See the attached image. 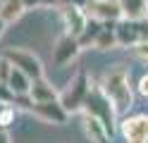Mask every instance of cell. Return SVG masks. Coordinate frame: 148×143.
Listing matches in <instances>:
<instances>
[{
    "label": "cell",
    "instance_id": "cell-1",
    "mask_svg": "<svg viewBox=\"0 0 148 143\" xmlns=\"http://www.w3.org/2000/svg\"><path fill=\"white\" fill-rule=\"evenodd\" d=\"M100 88L105 91L110 103L115 105L117 114H124L134 105V88H132V76H129L124 64H110L103 72Z\"/></svg>",
    "mask_w": 148,
    "mask_h": 143
},
{
    "label": "cell",
    "instance_id": "cell-2",
    "mask_svg": "<svg viewBox=\"0 0 148 143\" xmlns=\"http://www.w3.org/2000/svg\"><path fill=\"white\" fill-rule=\"evenodd\" d=\"M81 112H88V114H93V117H98L108 127L110 136H115V131L119 129V122H117L119 114H117L115 105L110 103V98L105 95V91L100 88V86H91V93H88L86 105H84V110H81Z\"/></svg>",
    "mask_w": 148,
    "mask_h": 143
},
{
    "label": "cell",
    "instance_id": "cell-3",
    "mask_svg": "<svg viewBox=\"0 0 148 143\" xmlns=\"http://www.w3.org/2000/svg\"><path fill=\"white\" fill-rule=\"evenodd\" d=\"M88 93H91V79H88V74L86 72H77L69 79V83L64 86V91L58 95V100L62 103V107L72 114V112H81V110H84Z\"/></svg>",
    "mask_w": 148,
    "mask_h": 143
},
{
    "label": "cell",
    "instance_id": "cell-4",
    "mask_svg": "<svg viewBox=\"0 0 148 143\" xmlns=\"http://www.w3.org/2000/svg\"><path fill=\"white\" fill-rule=\"evenodd\" d=\"M3 57H7L12 67H19V69L24 74H29L31 79H41L43 76V62L38 60V55H34L31 50H24V48H7L3 53Z\"/></svg>",
    "mask_w": 148,
    "mask_h": 143
},
{
    "label": "cell",
    "instance_id": "cell-5",
    "mask_svg": "<svg viewBox=\"0 0 148 143\" xmlns=\"http://www.w3.org/2000/svg\"><path fill=\"white\" fill-rule=\"evenodd\" d=\"M84 10H86V14L91 19H98V22H103V24L124 19L122 3H119V0H88V5Z\"/></svg>",
    "mask_w": 148,
    "mask_h": 143
},
{
    "label": "cell",
    "instance_id": "cell-6",
    "mask_svg": "<svg viewBox=\"0 0 148 143\" xmlns=\"http://www.w3.org/2000/svg\"><path fill=\"white\" fill-rule=\"evenodd\" d=\"M26 110H29L34 117H38L41 122H45V124H67V119H69V112L62 107V103H60V100L31 103Z\"/></svg>",
    "mask_w": 148,
    "mask_h": 143
},
{
    "label": "cell",
    "instance_id": "cell-7",
    "mask_svg": "<svg viewBox=\"0 0 148 143\" xmlns=\"http://www.w3.org/2000/svg\"><path fill=\"white\" fill-rule=\"evenodd\" d=\"M81 53V43L77 36L72 34H62L58 38V43H55L53 48V62L58 67H64V64H72L74 60H77V55Z\"/></svg>",
    "mask_w": 148,
    "mask_h": 143
},
{
    "label": "cell",
    "instance_id": "cell-8",
    "mask_svg": "<svg viewBox=\"0 0 148 143\" xmlns=\"http://www.w3.org/2000/svg\"><path fill=\"white\" fill-rule=\"evenodd\" d=\"M119 131L127 138V143H148V117L134 114L119 122Z\"/></svg>",
    "mask_w": 148,
    "mask_h": 143
},
{
    "label": "cell",
    "instance_id": "cell-9",
    "mask_svg": "<svg viewBox=\"0 0 148 143\" xmlns=\"http://www.w3.org/2000/svg\"><path fill=\"white\" fill-rule=\"evenodd\" d=\"M62 24H64V34L72 36H81V31L88 24V14L84 7H74V5H62Z\"/></svg>",
    "mask_w": 148,
    "mask_h": 143
},
{
    "label": "cell",
    "instance_id": "cell-10",
    "mask_svg": "<svg viewBox=\"0 0 148 143\" xmlns=\"http://www.w3.org/2000/svg\"><path fill=\"white\" fill-rule=\"evenodd\" d=\"M115 31H117V41H119L122 48H132L138 41H143L141 26H138V22H132V19H119V22H115Z\"/></svg>",
    "mask_w": 148,
    "mask_h": 143
},
{
    "label": "cell",
    "instance_id": "cell-11",
    "mask_svg": "<svg viewBox=\"0 0 148 143\" xmlns=\"http://www.w3.org/2000/svg\"><path fill=\"white\" fill-rule=\"evenodd\" d=\"M84 133H86V138L91 141V143H110V131H108V127L103 122H100L98 117H93V114H88V112H84Z\"/></svg>",
    "mask_w": 148,
    "mask_h": 143
},
{
    "label": "cell",
    "instance_id": "cell-12",
    "mask_svg": "<svg viewBox=\"0 0 148 143\" xmlns=\"http://www.w3.org/2000/svg\"><path fill=\"white\" fill-rule=\"evenodd\" d=\"M58 91H55V86L41 76V79H34L31 81V88H29V98L31 103H48V100H58Z\"/></svg>",
    "mask_w": 148,
    "mask_h": 143
},
{
    "label": "cell",
    "instance_id": "cell-13",
    "mask_svg": "<svg viewBox=\"0 0 148 143\" xmlns=\"http://www.w3.org/2000/svg\"><path fill=\"white\" fill-rule=\"evenodd\" d=\"M24 12H26L24 0H0V19L5 24H12L17 19H22Z\"/></svg>",
    "mask_w": 148,
    "mask_h": 143
},
{
    "label": "cell",
    "instance_id": "cell-14",
    "mask_svg": "<svg viewBox=\"0 0 148 143\" xmlns=\"http://www.w3.org/2000/svg\"><path fill=\"white\" fill-rule=\"evenodd\" d=\"M119 3H122L124 19H132V22L148 19V0H119Z\"/></svg>",
    "mask_w": 148,
    "mask_h": 143
},
{
    "label": "cell",
    "instance_id": "cell-15",
    "mask_svg": "<svg viewBox=\"0 0 148 143\" xmlns=\"http://www.w3.org/2000/svg\"><path fill=\"white\" fill-rule=\"evenodd\" d=\"M31 76L29 74H24L19 67H12V72L10 76H7V86L17 93V95H29V88H31Z\"/></svg>",
    "mask_w": 148,
    "mask_h": 143
},
{
    "label": "cell",
    "instance_id": "cell-16",
    "mask_svg": "<svg viewBox=\"0 0 148 143\" xmlns=\"http://www.w3.org/2000/svg\"><path fill=\"white\" fill-rule=\"evenodd\" d=\"M119 41H117V31H115V22H108L103 24V29H100V34L96 38L93 48L96 50H112V48H117Z\"/></svg>",
    "mask_w": 148,
    "mask_h": 143
},
{
    "label": "cell",
    "instance_id": "cell-17",
    "mask_svg": "<svg viewBox=\"0 0 148 143\" xmlns=\"http://www.w3.org/2000/svg\"><path fill=\"white\" fill-rule=\"evenodd\" d=\"M100 29H103V22H98V19H91L88 17V24H86V29L81 31V36H79V43H81V48H91L96 43V38H98V34H100Z\"/></svg>",
    "mask_w": 148,
    "mask_h": 143
},
{
    "label": "cell",
    "instance_id": "cell-18",
    "mask_svg": "<svg viewBox=\"0 0 148 143\" xmlns=\"http://www.w3.org/2000/svg\"><path fill=\"white\" fill-rule=\"evenodd\" d=\"M19 103V95H17L5 81H0V105H17Z\"/></svg>",
    "mask_w": 148,
    "mask_h": 143
},
{
    "label": "cell",
    "instance_id": "cell-19",
    "mask_svg": "<svg viewBox=\"0 0 148 143\" xmlns=\"http://www.w3.org/2000/svg\"><path fill=\"white\" fill-rule=\"evenodd\" d=\"M129 53H132V57L138 60L141 64H148V41H138L136 45L129 48Z\"/></svg>",
    "mask_w": 148,
    "mask_h": 143
},
{
    "label": "cell",
    "instance_id": "cell-20",
    "mask_svg": "<svg viewBox=\"0 0 148 143\" xmlns=\"http://www.w3.org/2000/svg\"><path fill=\"white\" fill-rule=\"evenodd\" d=\"M14 114H17L14 105H3V107H0V127H7V124L14 119Z\"/></svg>",
    "mask_w": 148,
    "mask_h": 143
},
{
    "label": "cell",
    "instance_id": "cell-21",
    "mask_svg": "<svg viewBox=\"0 0 148 143\" xmlns=\"http://www.w3.org/2000/svg\"><path fill=\"white\" fill-rule=\"evenodd\" d=\"M10 72H12L10 60H7V57H0V81L7 83V76H10Z\"/></svg>",
    "mask_w": 148,
    "mask_h": 143
},
{
    "label": "cell",
    "instance_id": "cell-22",
    "mask_svg": "<svg viewBox=\"0 0 148 143\" xmlns=\"http://www.w3.org/2000/svg\"><path fill=\"white\" fill-rule=\"evenodd\" d=\"M136 91H138V95H143V98H148V72L138 79V83H136Z\"/></svg>",
    "mask_w": 148,
    "mask_h": 143
},
{
    "label": "cell",
    "instance_id": "cell-23",
    "mask_svg": "<svg viewBox=\"0 0 148 143\" xmlns=\"http://www.w3.org/2000/svg\"><path fill=\"white\" fill-rule=\"evenodd\" d=\"M62 5H74V7H86L88 0H62Z\"/></svg>",
    "mask_w": 148,
    "mask_h": 143
},
{
    "label": "cell",
    "instance_id": "cell-24",
    "mask_svg": "<svg viewBox=\"0 0 148 143\" xmlns=\"http://www.w3.org/2000/svg\"><path fill=\"white\" fill-rule=\"evenodd\" d=\"M0 143H12V138H10V133L5 131V127H0Z\"/></svg>",
    "mask_w": 148,
    "mask_h": 143
},
{
    "label": "cell",
    "instance_id": "cell-25",
    "mask_svg": "<svg viewBox=\"0 0 148 143\" xmlns=\"http://www.w3.org/2000/svg\"><path fill=\"white\" fill-rule=\"evenodd\" d=\"M41 7H62V0H43Z\"/></svg>",
    "mask_w": 148,
    "mask_h": 143
},
{
    "label": "cell",
    "instance_id": "cell-26",
    "mask_svg": "<svg viewBox=\"0 0 148 143\" xmlns=\"http://www.w3.org/2000/svg\"><path fill=\"white\" fill-rule=\"evenodd\" d=\"M24 5H26V10H29V7H41L43 0H24Z\"/></svg>",
    "mask_w": 148,
    "mask_h": 143
},
{
    "label": "cell",
    "instance_id": "cell-27",
    "mask_svg": "<svg viewBox=\"0 0 148 143\" xmlns=\"http://www.w3.org/2000/svg\"><path fill=\"white\" fill-rule=\"evenodd\" d=\"M5 26H7V24L3 22V19H0V38H3V34H5Z\"/></svg>",
    "mask_w": 148,
    "mask_h": 143
}]
</instances>
